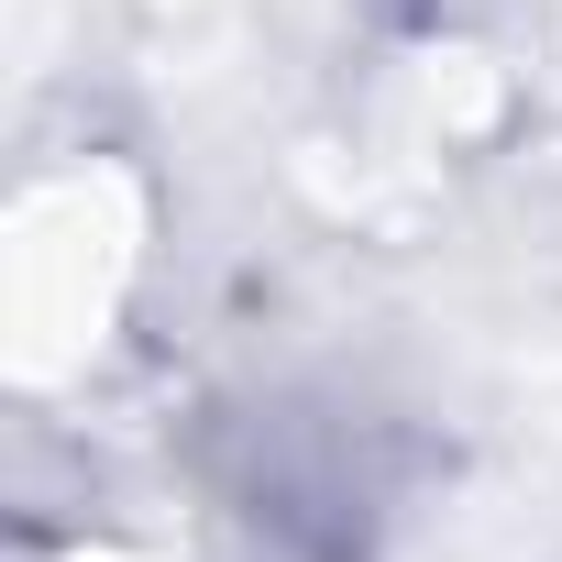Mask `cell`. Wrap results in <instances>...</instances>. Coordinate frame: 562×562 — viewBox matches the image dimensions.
<instances>
[]
</instances>
